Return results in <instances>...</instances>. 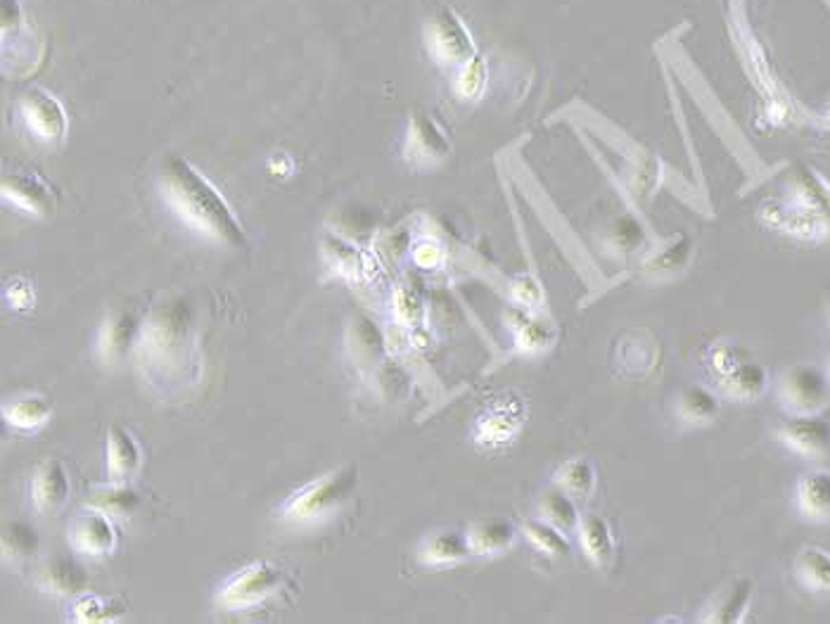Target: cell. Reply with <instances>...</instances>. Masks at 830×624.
<instances>
[{"mask_svg": "<svg viewBox=\"0 0 830 624\" xmlns=\"http://www.w3.org/2000/svg\"><path fill=\"white\" fill-rule=\"evenodd\" d=\"M577 540L581 546V554L587 556L599 570H607L617 554V540L610 522L599 513L581 515Z\"/></svg>", "mask_w": 830, "mask_h": 624, "instance_id": "19", "label": "cell"}, {"mask_svg": "<svg viewBox=\"0 0 830 624\" xmlns=\"http://www.w3.org/2000/svg\"><path fill=\"white\" fill-rule=\"evenodd\" d=\"M795 579L809 593H830V551L805 546L795 558Z\"/></svg>", "mask_w": 830, "mask_h": 624, "instance_id": "27", "label": "cell"}, {"mask_svg": "<svg viewBox=\"0 0 830 624\" xmlns=\"http://www.w3.org/2000/svg\"><path fill=\"white\" fill-rule=\"evenodd\" d=\"M691 254H693L691 240L686 236H679L672 245H667V248L655 252L646 261L644 269H646L648 275H655V279H667V275L686 271Z\"/></svg>", "mask_w": 830, "mask_h": 624, "instance_id": "33", "label": "cell"}, {"mask_svg": "<svg viewBox=\"0 0 830 624\" xmlns=\"http://www.w3.org/2000/svg\"><path fill=\"white\" fill-rule=\"evenodd\" d=\"M754 599V585L750 577H736L734 582L721 587L715 597L707 601L701 613V622L707 624H738L748 617V611Z\"/></svg>", "mask_w": 830, "mask_h": 624, "instance_id": "14", "label": "cell"}, {"mask_svg": "<svg viewBox=\"0 0 830 624\" xmlns=\"http://www.w3.org/2000/svg\"><path fill=\"white\" fill-rule=\"evenodd\" d=\"M487 89V63L485 57L473 55L468 63L461 65L456 77V93L463 100H477Z\"/></svg>", "mask_w": 830, "mask_h": 624, "instance_id": "36", "label": "cell"}, {"mask_svg": "<svg viewBox=\"0 0 830 624\" xmlns=\"http://www.w3.org/2000/svg\"><path fill=\"white\" fill-rule=\"evenodd\" d=\"M346 344L349 352L359 361V366L363 368H375L383 364L385 356V336L383 330L377 328L371 318L366 316H356L352 326L346 330Z\"/></svg>", "mask_w": 830, "mask_h": 624, "instance_id": "24", "label": "cell"}, {"mask_svg": "<svg viewBox=\"0 0 830 624\" xmlns=\"http://www.w3.org/2000/svg\"><path fill=\"white\" fill-rule=\"evenodd\" d=\"M105 456L110 483H128L143 468V449L134 438V432L126 430L124 426L114 423L107 430Z\"/></svg>", "mask_w": 830, "mask_h": 624, "instance_id": "18", "label": "cell"}, {"mask_svg": "<svg viewBox=\"0 0 830 624\" xmlns=\"http://www.w3.org/2000/svg\"><path fill=\"white\" fill-rule=\"evenodd\" d=\"M428 46L442 65H463L475 53V41L458 14L448 8L436 10L428 24Z\"/></svg>", "mask_w": 830, "mask_h": 624, "instance_id": "8", "label": "cell"}, {"mask_svg": "<svg viewBox=\"0 0 830 624\" xmlns=\"http://www.w3.org/2000/svg\"><path fill=\"white\" fill-rule=\"evenodd\" d=\"M527 401L515 392L493 399L487 409L477 416L473 438L485 449H503L511 446L527 426Z\"/></svg>", "mask_w": 830, "mask_h": 624, "instance_id": "6", "label": "cell"}, {"mask_svg": "<svg viewBox=\"0 0 830 624\" xmlns=\"http://www.w3.org/2000/svg\"><path fill=\"white\" fill-rule=\"evenodd\" d=\"M797 511L809 522H830V470H811L799 477Z\"/></svg>", "mask_w": 830, "mask_h": 624, "instance_id": "22", "label": "cell"}, {"mask_svg": "<svg viewBox=\"0 0 830 624\" xmlns=\"http://www.w3.org/2000/svg\"><path fill=\"white\" fill-rule=\"evenodd\" d=\"M359 485V468L354 463L332 470L323 477H316L309 485L299 487L281 508V518L295 525H314L328 520L352 501Z\"/></svg>", "mask_w": 830, "mask_h": 624, "instance_id": "3", "label": "cell"}, {"mask_svg": "<svg viewBox=\"0 0 830 624\" xmlns=\"http://www.w3.org/2000/svg\"><path fill=\"white\" fill-rule=\"evenodd\" d=\"M391 307H395V316L397 321L406 328H416L420 324L422 318V299L420 295L416 293L413 287L409 285H401L397 293H395V302H391Z\"/></svg>", "mask_w": 830, "mask_h": 624, "instance_id": "38", "label": "cell"}, {"mask_svg": "<svg viewBox=\"0 0 830 624\" xmlns=\"http://www.w3.org/2000/svg\"><path fill=\"white\" fill-rule=\"evenodd\" d=\"M159 191L179 219L197 236L230 250L250 245L242 222L224 193L181 155H167L159 164Z\"/></svg>", "mask_w": 830, "mask_h": 624, "instance_id": "1", "label": "cell"}, {"mask_svg": "<svg viewBox=\"0 0 830 624\" xmlns=\"http://www.w3.org/2000/svg\"><path fill=\"white\" fill-rule=\"evenodd\" d=\"M38 532L22 520H12L3 530V554L8 560H24L38 554Z\"/></svg>", "mask_w": 830, "mask_h": 624, "instance_id": "34", "label": "cell"}, {"mask_svg": "<svg viewBox=\"0 0 830 624\" xmlns=\"http://www.w3.org/2000/svg\"><path fill=\"white\" fill-rule=\"evenodd\" d=\"M515 342H518V350L522 354H544L548 352L553 342H556V328H553V324L544 321V318H538L530 311H522L518 314L515 318Z\"/></svg>", "mask_w": 830, "mask_h": 624, "instance_id": "30", "label": "cell"}, {"mask_svg": "<svg viewBox=\"0 0 830 624\" xmlns=\"http://www.w3.org/2000/svg\"><path fill=\"white\" fill-rule=\"evenodd\" d=\"M536 515L548 520L550 525H556L565 534H577L579 522H581V511L577 506V499L556 485L542 491V497H538V503H536Z\"/></svg>", "mask_w": 830, "mask_h": 624, "instance_id": "26", "label": "cell"}, {"mask_svg": "<svg viewBox=\"0 0 830 624\" xmlns=\"http://www.w3.org/2000/svg\"><path fill=\"white\" fill-rule=\"evenodd\" d=\"M71 483L62 461L46 458L38 463L32 477V501L41 513H55L69 501Z\"/></svg>", "mask_w": 830, "mask_h": 624, "instance_id": "16", "label": "cell"}, {"mask_svg": "<svg viewBox=\"0 0 830 624\" xmlns=\"http://www.w3.org/2000/svg\"><path fill=\"white\" fill-rule=\"evenodd\" d=\"M826 371H828V375H830V361H828V368H826Z\"/></svg>", "mask_w": 830, "mask_h": 624, "instance_id": "46", "label": "cell"}, {"mask_svg": "<svg viewBox=\"0 0 830 624\" xmlns=\"http://www.w3.org/2000/svg\"><path fill=\"white\" fill-rule=\"evenodd\" d=\"M520 532L524 534V540L538 551V554H544L548 558L570 556V551H572L570 534H565L556 525H550V522L544 518L536 515V518L524 520Z\"/></svg>", "mask_w": 830, "mask_h": 624, "instance_id": "29", "label": "cell"}, {"mask_svg": "<svg viewBox=\"0 0 830 624\" xmlns=\"http://www.w3.org/2000/svg\"><path fill=\"white\" fill-rule=\"evenodd\" d=\"M746 359H750V354L746 350H742L740 344H736V342H717V344L709 347L707 366H709L712 375H715L717 381H721V377H726L738 364H742V361H746Z\"/></svg>", "mask_w": 830, "mask_h": 624, "instance_id": "37", "label": "cell"}, {"mask_svg": "<svg viewBox=\"0 0 830 624\" xmlns=\"http://www.w3.org/2000/svg\"><path fill=\"white\" fill-rule=\"evenodd\" d=\"M20 114L34 138L57 148L67 140L69 114L65 105L46 89H29L20 100Z\"/></svg>", "mask_w": 830, "mask_h": 624, "instance_id": "7", "label": "cell"}, {"mask_svg": "<svg viewBox=\"0 0 830 624\" xmlns=\"http://www.w3.org/2000/svg\"><path fill=\"white\" fill-rule=\"evenodd\" d=\"M86 506H95L114 518H128L138 511L140 497L128 483H110L105 487H95L89 491Z\"/></svg>", "mask_w": 830, "mask_h": 624, "instance_id": "31", "label": "cell"}, {"mask_svg": "<svg viewBox=\"0 0 830 624\" xmlns=\"http://www.w3.org/2000/svg\"><path fill=\"white\" fill-rule=\"evenodd\" d=\"M413 259H416V264L422 266V269H434L442 261V248L432 240H422V242L416 245Z\"/></svg>", "mask_w": 830, "mask_h": 624, "instance_id": "42", "label": "cell"}, {"mask_svg": "<svg viewBox=\"0 0 830 624\" xmlns=\"http://www.w3.org/2000/svg\"><path fill=\"white\" fill-rule=\"evenodd\" d=\"M3 299L10 309L26 311L32 309L36 304V290L26 279H12L5 283V293Z\"/></svg>", "mask_w": 830, "mask_h": 624, "instance_id": "39", "label": "cell"}, {"mask_svg": "<svg viewBox=\"0 0 830 624\" xmlns=\"http://www.w3.org/2000/svg\"><path fill=\"white\" fill-rule=\"evenodd\" d=\"M776 434L783 446L803 458L819 461L830 454V420L821 413L791 416L778 426Z\"/></svg>", "mask_w": 830, "mask_h": 624, "instance_id": "10", "label": "cell"}, {"mask_svg": "<svg viewBox=\"0 0 830 624\" xmlns=\"http://www.w3.org/2000/svg\"><path fill=\"white\" fill-rule=\"evenodd\" d=\"M513 297L522 304L524 309H538L544 304V290L532 275H520L513 283Z\"/></svg>", "mask_w": 830, "mask_h": 624, "instance_id": "40", "label": "cell"}, {"mask_svg": "<svg viewBox=\"0 0 830 624\" xmlns=\"http://www.w3.org/2000/svg\"><path fill=\"white\" fill-rule=\"evenodd\" d=\"M269 171L273 173V177L278 179H287L289 173L295 171V162L293 157L285 155V152H275L271 159H269Z\"/></svg>", "mask_w": 830, "mask_h": 624, "instance_id": "43", "label": "cell"}, {"mask_svg": "<svg viewBox=\"0 0 830 624\" xmlns=\"http://www.w3.org/2000/svg\"><path fill=\"white\" fill-rule=\"evenodd\" d=\"M3 200L29 216H50L57 209L55 188L34 171H10L0 183Z\"/></svg>", "mask_w": 830, "mask_h": 624, "instance_id": "12", "label": "cell"}, {"mask_svg": "<svg viewBox=\"0 0 830 624\" xmlns=\"http://www.w3.org/2000/svg\"><path fill=\"white\" fill-rule=\"evenodd\" d=\"M326 248V254L332 259V264L338 266L340 273L349 275V279H361L363 273H366V259H363V254L352 248V245L340 240V238H326L323 242Z\"/></svg>", "mask_w": 830, "mask_h": 624, "instance_id": "35", "label": "cell"}, {"mask_svg": "<svg viewBox=\"0 0 830 624\" xmlns=\"http://www.w3.org/2000/svg\"><path fill=\"white\" fill-rule=\"evenodd\" d=\"M191 309L183 302H169L155 307L143 321V332L136 347L138 366L150 368L155 375L177 373L187 368L193 356L191 340Z\"/></svg>", "mask_w": 830, "mask_h": 624, "instance_id": "2", "label": "cell"}, {"mask_svg": "<svg viewBox=\"0 0 830 624\" xmlns=\"http://www.w3.org/2000/svg\"><path fill=\"white\" fill-rule=\"evenodd\" d=\"M624 230H626V219H622V222L617 224V228L613 230V238H615L617 250H622V252H634V250H638V245L644 242V234H640V228L634 224V226L629 228V234H624Z\"/></svg>", "mask_w": 830, "mask_h": 624, "instance_id": "41", "label": "cell"}, {"mask_svg": "<svg viewBox=\"0 0 830 624\" xmlns=\"http://www.w3.org/2000/svg\"><path fill=\"white\" fill-rule=\"evenodd\" d=\"M143 321L134 311L110 314L98 330V354L107 364H120L138 347Z\"/></svg>", "mask_w": 830, "mask_h": 624, "instance_id": "13", "label": "cell"}, {"mask_svg": "<svg viewBox=\"0 0 830 624\" xmlns=\"http://www.w3.org/2000/svg\"><path fill=\"white\" fill-rule=\"evenodd\" d=\"M451 155V140L444 128L428 114H413L409 134L403 140V159L416 169H428L442 164Z\"/></svg>", "mask_w": 830, "mask_h": 624, "instance_id": "11", "label": "cell"}, {"mask_svg": "<svg viewBox=\"0 0 830 624\" xmlns=\"http://www.w3.org/2000/svg\"><path fill=\"white\" fill-rule=\"evenodd\" d=\"M724 395L728 399L736 401H757L766 395V389L771 385V375L769 371L760 364V361L746 359L742 364H738L731 373L719 381Z\"/></svg>", "mask_w": 830, "mask_h": 624, "instance_id": "23", "label": "cell"}, {"mask_svg": "<svg viewBox=\"0 0 830 624\" xmlns=\"http://www.w3.org/2000/svg\"><path fill=\"white\" fill-rule=\"evenodd\" d=\"M67 540L71 548L79 551V554L100 558L112 554L120 536H116V527L110 513L100 511L95 506H89L71 518L67 527Z\"/></svg>", "mask_w": 830, "mask_h": 624, "instance_id": "9", "label": "cell"}, {"mask_svg": "<svg viewBox=\"0 0 830 624\" xmlns=\"http://www.w3.org/2000/svg\"><path fill=\"white\" fill-rule=\"evenodd\" d=\"M126 613V605L120 599L98 597V593L86 591L77 597L69 605V620L83 622V624H98V622H114Z\"/></svg>", "mask_w": 830, "mask_h": 624, "instance_id": "32", "label": "cell"}, {"mask_svg": "<svg viewBox=\"0 0 830 624\" xmlns=\"http://www.w3.org/2000/svg\"><path fill=\"white\" fill-rule=\"evenodd\" d=\"M473 556L468 534L458 530L430 532L418 546V563L425 568H451Z\"/></svg>", "mask_w": 830, "mask_h": 624, "instance_id": "17", "label": "cell"}, {"mask_svg": "<svg viewBox=\"0 0 830 624\" xmlns=\"http://www.w3.org/2000/svg\"><path fill=\"white\" fill-rule=\"evenodd\" d=\"M776 395L791 416L821 413L830 397V375L811 364L788 366L778 375Z\"/></svg>", "mask_w": 830, "mask_h": 624, "instance_id": "5", "label": "cell"}, {"mask_svg": "<svg viewBox=\"0 0 830 624\" xmlns=\"http://www.w3.org/2000/svg\"><path fill=\"white\" fill-rule=\"evenodd\" d=\"M826 309H828V318H830V290H828V295H826Z\"/></svg>", "mask_w": 830, "mask_h": 624, "instance_id": "44", "label": "cell"}, {"mask_svg": "<svg viewBox=\"0 0 830 624\" xmlns=\"http://www.w3.org/2000/svg\"><path fill=\"white\" fill-rule=\"evenodd\" d=\"M285 587V572L275 563L254 560L232 572L216 593V603L226 611H247L269 601Z\"/></svg>", "mask_w": 830, "mask_h": 624, "instance_id": "4", "label": "cell"}, {"mask_svg": "<svg viewBox=\"0 0 830 624\" xmlns=\"http://www.w3.org/2000/svg\"><path fill=\"white\" fill-rule=\"evenodd\" d=\"M826 120L830 122V105H828V110H826Z\"/></svg>", "mask_w": 830, "mask_h": 624, "instance_id": "45", "label": "cell"}, {"mask_svg": "<svg viewBox=\"0 0 830 624\" xmlns=\"http://www.w3.org/2000/svg\"><path fill=\"white\" fill-rule=\"evenodd\" d=\"M553 485L565 489L567 495L575 497L577 501H587L599 489V468L587 456L567 458L565 463L553 473Z\"/></svg>", "mask_w": 830, "mask_h": 624, "instance_id": "25", "label": "cell"}, {"mask_svg": "<svg viewBox=\"0 0 830 624\" xmlns=\"http://www.w3.org/2000/svg\"><path fill=\"white\" fill-rule=\"evenodd\" d=\"M38 587L53 597H69L77 599L89 591L91 579L86 575V568L71 556H53L38 568Z\"/></svg>", "mask_w": 830, "mask_h": 624, "instance_id": "15", "label": "cell"}, {"mask_svg": "<svg viewBox=\"0 0 830 624\" xmlns=\"http://www.w3.org/2000/svg\"><path fill=\"white\" fill-rule=\"evenodd\" d=\"M721 413V399L705 385H689L676 399V418L686 428L712 426Z\"/></svg>", "mask_w": 830, "mask_h": 624, "instance_id": "21", "label": "cell"}, {"mask_svg": "<svg viewBox=\"0 0 830 624\" xmlns=\"http://www.w3.org/2000/svg\"><path fill=\"white\" fill-rule=\"evenodd\" d=\"M465 534H468L473 556L489 558V556H501L505 554V551H511L518 542L520 532L511 520L485 518V520L473 522Z\"/></svg>", "mask_w": 830, "mask_h": 624, "instance_id": "20", "label": "cell"}, {"mask_svg": "<svg viewBox=\"0 0 830 624\" xmlns=\"http://www.w3.org/2000/svg\"><path fill=\"white\" fill-rule=\"evenodd\" d=\"M53 416V401L41 395H24L18 399H10L3 406V418L8 426L18 430H38L50 420Z\"/></svg>", "mask_w": 830, "mask_h": 624, "instance_id": "28", "label": "cell"}]
</instances>
